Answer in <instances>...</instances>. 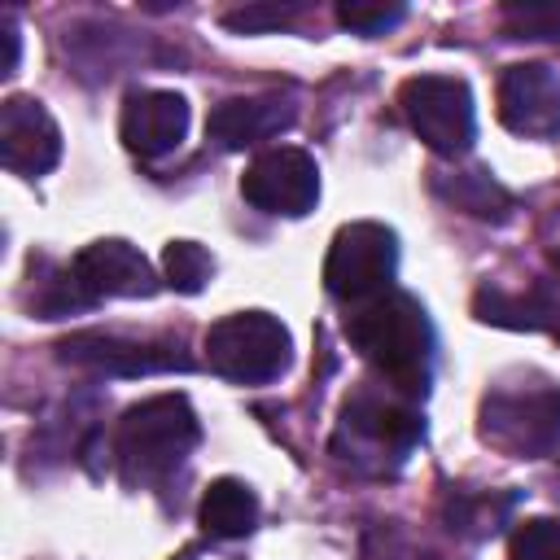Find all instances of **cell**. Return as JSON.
I'll use <instances>...</instances> for the list:
<instances>
[{"instance_id":"e0dca14e","label":"cell","mask_w":560,"mask_h":560,"mask_svg":"<svg viewBox=\"0 0 560 560\" xmlns=\"http://www.w3.org/2000/svg\"><path fill=\"white\" fill-rule=\"evenodd\" d=\"M446 192H451V201H455L459 210H468V214H477V219H508V206H512V197H508L486 171H464V175H455Z\"/></svg>"},{"instance_id":"30bf717a","label":"cell","mask_w":560,"mask_h":560,"mask_svg":"<svg viewBox=\"0 0 560 560\" xmlns=\"http://www.w3.org/2000/svg\"><path fill=\"white\" fill-rule=\"evenodd\" d=\"M61 359L88 372H105V376H149V372H171V368H188V359L179 354L175 341H131V337H114V332H74L61 346Z\"/></svg>"},{"instance_id":"7a4b0ae2","label":"cell","mask_w":560,"mask_h":560,"mask_svg":"<svg viewBox=\"0 0 560 560\" xmlns=\"http://www.w3.org/2000/svg\"><path fill=\"white\" fill-rule=\"evenodd\" d=\"M201 424L184 394H153L122 411L118 420V468L127 486H153L171 477L197 446Z\"/></svg>"},{"instance_id":"8992f818","label":"cell","mask_w":560,"mask_h":560,"mask_svg":"<svg viewBox=\"0 0 560 560\" xmlns=\"http://www.w3.org/2000/svg\"><path fill=\"white\" fill-rule=\"evenodd\" d=\"M402 118L407 127L442 158H459L468 153L472 136H477V109H472V92L464 79L455 74H416L402 83L398 92Z\"/></svg>"},{"instance_id":"6da1fadb","label":"cell","mask_w":560,"mask_h":560,"mask_svg":"<svg viewBox=\"0 0 560 560\" xmlns=\"http://www.w3.org/2000/svg\"><path fill=\"white\" fill-rule=\"evenodd\" d=\"M346 341L376 368V376L402 394L424 398L433 376V324L411 293H381L346 315Z\"/></svg>"},{"instance_id":"ffe728a7","label":"cell","mask_w":560,"mask_h":560,"mask_svg":"<svg viewBox=\"0 0 560 560\" xmlns=\"http://www.w3.org/2000/svg\"><path fill=\"white\" fill-rule=\"evenodd\" d=\"M298 13H302L298 4H245V9L223 13V26H228V31H236V35H258V31L289 26Z\"/></svg>"},{"instance_id":"9c48e42d","label":"cell","mask_w":560,"mask_h":560,"mask_svg":"<svg viewBox=\"0 0 560 560\" xmlns=\"http://www.w3.org/2000/svg\"><path fill=\"white\" fill-rule=\"evenodd\" d=\"M499 122L512 136L551 140L560 136V74L542 61H521L499 74Z\"/></svg>"},{"instance_id":"ac0fdd59","label":"cell","mask_w":560,"mask_h":560,"mask_svg":"<svg viewBox=\"0 0 560 560\" xmlns=\"http://www.w3.org/2000/svg\"><path fill=\"white\" fill-rule=\"evenodd\" d=\"M508 560H560V521L534 516L512 529Z\"/></svg>"},{"instance_id":"7c38bea8","label":"cell","mask_w":560,"mask_h":560,"mask_svg":"<svg viewBox=\"0 0 560 560\" xmlns=\"http://www.w3.org/2000/svg\"><path fill=\"white\" fill-rule=\"evenodd\" d=\"M61 158V131L35 96H9L0 105V162L13 175H44Z\"/></svg>"},{"instance_id":"d6986e66","label":"cell","mask_w":560,"mask_h":560,"mask_svg":"<svg viewBox=\"0 0 560 560\" xmlns=\"http://www.w3.org/2000/svg\"><path fill=\"white\" fill-rule=\"evenodd\" d=\"M402 4L398 0H341L337 4V22L346 26V31H354V35H385L389 26H398L402 22Z\"/></svg>"},{"instance_id":"7402d4cb","label":"cell","mask_w":560,"mask_h":560,"mask_svg":"<svg viewBox=\"0 0 560 560\" xmlns=\"http://www.w3.org/2000/svg\"><path fill=\"white\" fill-rule=\"evenodd\" d=\"M551 262H556V271H560V249H556V254H551Z\"/></svg>"},{"instance_id":"8fae6325","label":"cell","mask_w":560,"mask_h":560,"mask_svg":"<svg viewBox=\"0 0 560 560\" xmlns=\"http://www.w3.org/2000/svg\"><path fill=\"white\" fill-rule=\"evenodd\" d=\"M118 136L122 144L144 158L158 162L166 153H175L188 136V101L179 92H162V88H140L122 101V118H118Z\"/></svg>"},{"instance_id":"3957f363","label":"cell","mask_w":560,"mask_h":560,"mask_svg":"<svg viewBox=\"0 0 560 560\" xmlns=\"http://www.w3.org/2000/svg\"><path fill=\"white\" fill-rule=\"evenodd\" d=\"M293 359L289 328L267 311H236L206 328V363L236 385L276 381Z\"/></svg>"},{"instance_id":"52a82bcc","label":"cell","mask_w":560,"mask_h":560,"mask_svg":"<svg viewBox=\"0 0 560 560\" xmlns=\"http://www.w3.org/2000/svg\"><path fill=\"white\" fill-rule=\"evenodd\" d=\"M241 192L249 206H258L267 214L302 219L319 201V166L306 149L276 144L249 162V171L241 175Z\"/></svg>"},{"instance_id":"277c9868","label":"cell","mask_w":560,"mask_h":560,"mask_svg":"<svg viewBox=\"0 0 560 560\" xmlns=\"http://www.w3.org/2000/svg\"><path fill=\"white\" fill-rule=\"evenodd\" d=\"M398 271V236L385 223L359 219L337 228L328 258H324V289L337 302H372L389 293V280Z\"/></svg>"},{"instance_id":"ba28073f","label":"cell","mask_w":560,"mask_h":560,"mask_svg":"<svg viewBox=\"0 0 560 560\" xmlns=\"http://www.w3.org/2000/svg\"><path fill=\"white\" fill-rule=\"evenodd\" d=\"M350 433L354 446H372L376 455H394L402 459L420 438H424V420L416 411L411 398L402 394H381V389H359L346 398L341 407V438Z\"/></svg>"},{"instance_id":"44dd1931","label":"cell","mask_w":560,"mask_h":560,"mask_svg":"<svg viewBox=\"0 0 560 560\" xmlns=\"http://www.w3.org/2000/svg\"><path fill=\"white\" fill-rule=\"evenodd\" d=\"M0 39H4V61H0V74H13V70H18V57H22V35H18L13 13H4V18H0Z\"/></svg>"},{"instance_id":"2e32d148","label":"cell","mask_w":560,"mask_h":560,"mask_svg":"<svg viewBox=\"0 0 560 560\" xmlns=\"http://www.w3.org/2000/svg\"><path fill=\"white\" fill-rule=\"evenodd\" d=\"M162 276L175 293H201L206 280L214 276V258L197 241H171L162 254Z\"/></svg>"},{"instance_id":"5b68a950","label":"cell","mask_w":560,"mask_h":560,"mask_svg":"<svg viewBox=\"0 0 560 560\" xmlns=\"http://www.w3.org/2000/svg\"><path fill=\"white\" fill-rule=\"evenodd\" d=\"M481 438L516 459H538L560 446V389L525 385L494 389L481 402Z\"/></svg>"},{"instance_id":"4fadbf2b","label":"cell","mask_w":560,"mask_h":560,"mask_svg":"<svg viewBox=\"0 0 560 560\" xmlns=\"http://www.w3.org/2000/svg\"><path fill=\"white\" fill-rule=\"evenodd\" d=\"M74 276L83 284V293L96 298H153L158 293V276L149 267V258L127 245V241H92L88 249L74 254Z\"/></svg>"},{"instance_id":"5bb4252c","label":"cell","mask_w":560,"mask_h":560,"mask_svg":"<svg viewBox=\"0 0 560 560\" xmlns=\"http://www.w3.org/2000/svg\"><path fill=\"white\" fill-rule=\"evenodd\" d=\"M298 118L293 101L280 92H258V96H232L223 105L210 109L206 118V136L219 140L223 149H249L258 140H271L280 131H289Z\"/></svg>"},{"instance_id":"9a60e30c","label":"cell","mask_w":560,"mask_h":560,"mask_svg":"<svg viewBox=\"0 0 560 560\" xmlns=\"http://www.w3.org/2000/svg\"><path fill=\"white\" fill-rule=\"evenodd\" d=\"M254 525H258V494L236 477L210 481L201 499V529L210 538H245Z\"/></svg>"}]
</instances>
